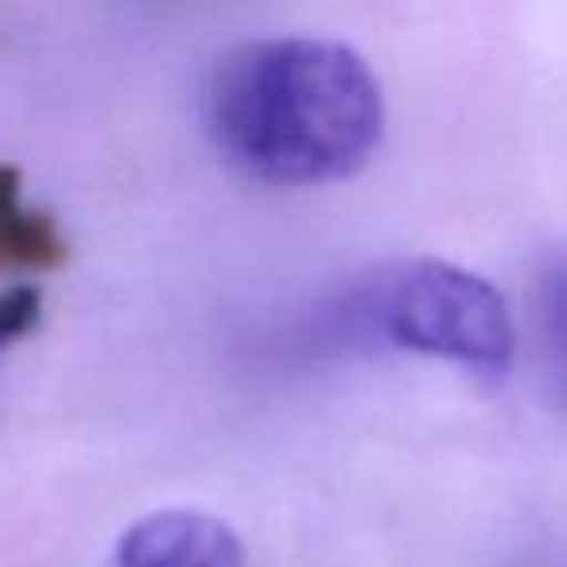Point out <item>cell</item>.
Listing matches in <instances>:
<instances>
[{
	"label": "cell",
	"mask_w": 567,
	"mask_h": 567,
	"mask_svg": "<svg viewBox=\"0 0 567 567\" xmlns=\"http://www.w3.org/2000/svg\"><path fill=\"white\" fill-rule=\"evenodd\" d=\"M540 327L544 350H548V370L556 381L559 401L567 404V260L544 272L540 284Z\"/></svg>",
	"instance_id": "cell-5"
},
{
	"label": "cell",
	"mask_w": 567,
	"mask_h": 567,
	"mask_svg": "<svg viewBox=\"0 0 567 567\" xmlns=\"http://www.w3.org/2000/svg\"><path fill=\"white\" fill-rule=\"evenodd\" d=\"M0 350H4V347H0Z\"/></svg>",
	"instance_id": "cell-7"
},
{
	"label": "cell",
	"mask_w": 567,
	"mask_h": 567,
	"mask_svg": "<svg viewBox=\"0 0 567 567\" xmlns=\"http://www.w3.org/2000/svg\"><path fill=\"white\" fill-rule=\"evenodd\" d=\"M71 257L55 218L24 206V179L17 167H0V265L24 272H51Z\"/></svg>",
	"instance_id": "cell-4"
},
{
	"label": "cell",
	"mask_w": 567,
	"mask_h": 567,
	"mask_svg": "<svg viewBox=\"0 0 567 567\" xmlns=\"http://www.w3.org/2000/svg\"><path fill=\"white\" fill-rule=\"evenodd\" d=\"M206 128L229 164L276 187L350 179L385 133L381 82L347 43H241L206 82Z\"/></svg>",
	"instance_id": "cell-1"
},
{
	"label": "cell",
	"mask_w": 567,
	"mask_h": 567,
	"mask_svg": "<svg viewBox=\"0 0 567 567\" xmlns=\"http://www.w3.org/2000/svg\"><path fill=\"white\" fill-rule=\"evenodd\" d=\"M43 296L35 284H17L9 292H0V347L9 350L17 339H24L40 323Z\"/></svg>",
	"instance_id": "cell-6"
},
{
	"label": "cell",
	"mask_w": 567,
	"mask_h": 567,
	"mask_svg": "<svg viewBox=\"0 0 567 567\" xmlns=\"http://www.w3.org/2000/svg\"><path fill=\"white\" fill-rule=\"evenodd\" d=\"M117 567H245V544L210 513L164 509L121 536Z\"/></svg>",
	"instance_id": "cell-3"
},
{
	"label": "cell",
	"mask_w": 567,
	"mask_h": 567,
	"mask_svg": "<svg viewBox=\"0 0 567 567\" xmlns=\"http://www.w3.org/2000/svg\"><path fill=\"white\" fill-rule=\"evenodd\" d=\"M370 319L393 347L505 378L517 354L509 300L478 272L447 260H409L370 292Z\"/></svg>",
	"instance_id": "cell-2"
}]
</instances>
